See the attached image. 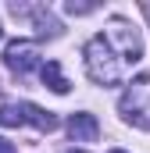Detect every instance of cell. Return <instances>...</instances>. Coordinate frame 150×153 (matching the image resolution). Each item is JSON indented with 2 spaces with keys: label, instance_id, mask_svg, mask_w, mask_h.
Instances as JSON below:
<instances>
[{
  "label": "cell",
  "instance_id": "cell-8",
  "mask_svg": "<svg viewBox=\"0 0 150 153\" xmlns=\"http://www.w3.org/2000/svg\"><path fill=\"white\" fill-rule=\"evenodd\" d=\"M0 125H4V128H18V125H25L22 103H4V107H0Z\"/></svg>",
  "mask_w": 150,
  "mask_h": 153
},
{
  "label": "cell",
  "instance_id": "cell-12",
  "mask_svg": "<svg viewBox=\"0 0 150 153\" xmlns=\"http://www.w3.org/2000/svg\"><path fill=\"white\" fill-rule=\"evenodd\" d=\"M111 153H125V150H111Z\"/></svg>",
  "mask_w": 150,
  "mask_h": 153
},
{
  "label": "cell",
  "instance_id": "cell-10",
  "mask_svg": "<svg viewBox=\"0 0 150 153\" xmlns=\"http://www.w3.org/2000/svg\"><path fill=\"white\" fill-rule=\"evenodd\" d=\"M0 153H18V150H14V143H7V139L0 135Z\"/></svg>",
  "mask_w": 150,
  "mask_h": 153
},
{
  "label": "cell",
  "instance_id": "cell-9",
  "mask_svg": "<svg viewBox=\"0 0 150 153\" xmlns=\"http://www.w3.org/2000/svg\"><path fill=\"white\" fill-rule=\"evenodd\" d=\"M64 11H68V14H93L97 7H93V4H64Z\"/></svg>",
  "mask_w": 150,
  "mask_h": 153
},
{
  "label": "cell",
  "instance_id": "cell-6",
  "mask_svg": "<svg viewBox=\"0 0 150 153\" xmlns=\"http://www.w3.org/2000/svg\"><path fill=\"white\" fill-rule=\"evenodd\" d=\"M22 114H25V125H36L39 132H54L57 128V117L50 111H43V107H36V103H22Z\"/></svg>",
  "mask_w": 150,
  "mask_h": 153
},
{
  "label": "cell",
  "instance_id": "cell-5",
  "mask_svg": "<svg viewBox=\"0 0 150 153\" xmlns=\"http://www.w3.org/2000/svg\"><path fill=\"white\" fill-rule=\"evenodd\" d=\"M68 135H72L75 143H93L100 135V125H97L93 114H72L68 117Z\"/></svg>",
  "mask_w": 150,
  "mask_h": 153
},
{
  "label": "cell",
  "instance_id": "cell-7",
  "mask_svg": "<svg viewBox=\"0 0 150 153\" xmlns=\"http://www.w3.org/2000/svg\"><path fill=\"white\" fill-rule=\"evenodd\" d=\"M39 75H43V85H50L54 93H68V89H72L68 78L61 75V64H57V61H46V64L39 68Z\"/></svg>",
  "mask_w": 150,
  "mask_h": 153
},
{
  "label": "cell",
  "instance_id": "cell-2",
  "mask_svg": "<svg viewBox=\"0 0 150 153\" xmlns=\"http://www.w3.org/2000/svg\"><path fill=\"white\" fill-rule=\"evenodd\" d=\"M118 111L125 121H132L136 128H150V75L132 78V85L122 93Z\"/></svg>",
  "mask_w": 150,
  "mask_h": 153
},
{
  "label": "cell",
  "instance_id": "cell-4",
  "mask_svg": "<svg viewBox=\"0 0 150 153\" xmlns=\"http://www.w3.org/2000/svg\"><path fill=\"white\" fill-rule=\"evenodd\" d=\"M4 61H7V68H11V71L25 75V71H32V68L39 64V46L32 43V39H14V43H7Z\"/></svg>",
  "mask_w": 150,
  "mask_h": 153
},
{
  "label": "cell",
  "instance_id": "cell-3",
  "mask_svg": "<svg viewBox=\"0 0 150 153\" xmlns=\"http://www.w3.org/2000/svg\"><path fill=\"white\" fill-rule=\"evenodd\" d=\"M104 39H107L111 46H118V50H122V64H125V61L132 64V61H140V53H143L140 32H136V29H132L125 18H111V25H107V36H104Z\"/></svg>",
  "mask_w": 150,
  "mask_h": 153
},
{
  "label": "cell",
  "instance_id": "cell-13",
  "mask_svg": "<svg viewBox=\"0 0 150 153\" xmlns=\"http://www.w3.org/2000/svg\"><path fill=\"white\" fill-rule=\"evenodd\" d=\"M0 36H4V32H0Z\"/></svg>",
  "mask_w": 150,
  "mask_h": 153
},
{
  "label": "cell",
  "instance_id": "cell-11",
  "mask_svg": "<svg viewBox=\"0 0 150 153\" xmlns=\"http://www.w3.org/2000/svg\"><path fill=\"white\" fill-rule=\"evenodd\" d=\"M68 153H86V150H68Z\"/></svg>",
  "mask_w": 150,
  "mask_h": 153
},
{
  "label": "cell",
  "instance_id": "cell-1",
  "mask_svg": "<svg viewBox=\"0 0 150 153\" xmlns=\"http://www.w3.org/2000/svg\"><path fill=\"white\" fill-rule=\"evenodd\" d=\"M86 71L97 85H122V57L104 36H93L86 43Z\"/></svg>",
  "mask_w": 150,
  "mask_h": 153
}]
</instances>
